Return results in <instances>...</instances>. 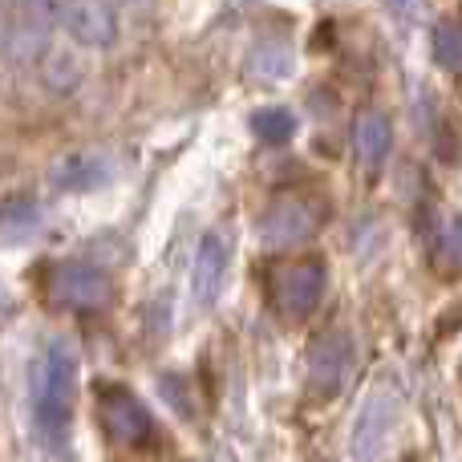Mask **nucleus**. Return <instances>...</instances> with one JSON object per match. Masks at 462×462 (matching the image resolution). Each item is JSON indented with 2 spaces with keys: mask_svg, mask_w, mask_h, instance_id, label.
Masks as SVG:
<instances>
[{
  "mask_svg": "<svg viewBox=\"0 0 462 462\" xmlns=\"http://www.w3.org/2000/svg\"><path fill=\"white\" fill-rule=\"evenodd\" d=\"M73 402H78V353L69 341H49L32 369V422L45 447L57 455L69 442Z\"/></svg>",
  "mask_w": 462,
  "mask_h": 462,
  "instance_id": "obj_1",
  "label": "nucleus"
},
{
  "mask_svg": "<svg viewBox=\"0 0 462 462\" xmlns=\"http://www.w3.org/2000/svg\"><path fill=\"white\" fill-rule=\"evenodd\" d=\"M398 418H402V398L393 390H374L365 398V406L357 410L353 422V458L357 462H374L390 450L393 434H398Z\"/></svg>",
  "mask_w": 462,
  "mask_h": 462,
  "instance_id": "obj_2",
  "label": "nucleus"
},
{
  "mask_svg": "<svg viewBox=\"0 0 462 462\" xmlns=\"http://www.w3.org/2000/svg\"><path fill=\"white\" fill-rule=\"evenodd\" d=\"M49 296H53L61 309L94 312L110 300V276L86 260H65L49 272Z\"/></svg>",
  "mask_w": 462,
  "mask_h": 462,
  "instance_id": "obj_3",
  "label": "nucleus"
},
{
  "mask_svg": "<svg viewBox=\"0 0 462 462\" xmlns=\"http://www.w3.org/2000/svg\"><path fill=\"white\" fill-rule=\"evenodd\" d=\"M97 410H102V426L114 442L122 447H143L154 434L151 410L126 390V385H102L97 390Z\"/></svg>",
  "mask_w": 462,
  "mask_h": 462,
  "instance_id": "obj_4",
  "label": "nucleus"
},
{
  "mask_svg": "<svg viewBox=\"0 0 462 462\" xmlns=\"http://www.w3.org/2000/svg\"><path fill=\"white\" fill-rule=\"evenodd\" d=\"M353 374V337L345 328H325L309 345V385L320 398H333Z\"/></svg>",
  "mask_w": 462,
  "mask_h": 462,
  "instance_id": "obj_5",
  "label": "nucleus"
},
{
  "mask_svg": "<svg viewBox=\"0 0 462 462\" xmlns=\"http://www.w3.org/2000/svg\"><path fill=\"white\" fill-rule=\"evenodd\" d=\"M57 21L86 49H106L118 37V8L110 0H57Z\"/></svg>",
  "mask_w": 462,
  "mask_h": 462,
  "instance_id": "obj_6",
  "label": "nucleus"
},
{
  "mask_svg": "<svg viewBox=\"0 0 462 462\" xmlns=\"http://www.w3.org/2000/svg\"><path fill=\"white\" fill-rule=\"evenodd\" d=\"M328 284V272L320 260H296L288 268H280L276 276V300L288 317H309L312 309L320 304Z\"/></svg>",
  "mask_w": 462,
  "mask_h": 462,
  "instance_id": "obj_7",
  "label": "nucleus"
},
{
  "mask_svg": "<svg viewBox=\"0 0 462 462\" xmlns=\"http://www.w3.org/2000/svg\"><path fill=\"white\" fill-rule=\"evenodd\" d=\"M231 263V244L224 231H208L199 239V252H195V268H191V300L195 304H211L224 288Z\"/></svg>",
  "mask_w": 462,
  "mask_h": 462,
  "instance_id": "obj_8",
  "label": "nucleus"
},
{
  "mask_svg": "<svg viewBox=\"0 0 462 462\" xmlns=\"http://www.w3.org/2000/svg\"><path fill=\"white\" fill-rule=\"evenodd\" d=\"M110 175H114L110 159L97 151H73L49 167V183H53L57 191H94V187H102Z\"/></svg>",
  "mask_w": 462,
  "mask_h": 462,
  "instance_id": "obj_9",
  "label": "nucleus"
},
{
  "mask_svg": "<svg viewBox=\"0 0 462 462\" xmlns=\"http://www.w3.org/2000/svg\"><path fill=\"white\" fill-rule=\"evenodd\" d=\"M312 208L304 199H276L260 219V231L272 247H292L312 231Z\"/></svg>",
  "mask_w": 462,
  "mask_h": 462,
  "instance_id": "obj_10",
  "label": "nucleus"
},
{
  "mask_svg": "<svg viewBox=\"0 0 462 462\" xmlns=\"http://www.w3.org/2000/svg\"><path fill=\"white\" fill-rule=\"evenodd\" d=\"M353 143H357V159L365 171H382L385 159H390V146H393V130L390 118L382 110H365L353 126Z\"/></svg>",
  "mask_w": 462,
  "mask_h": 462,
  "instance_id": "obj_11",
  "label": "nucleus"
},
{
  "mask_svg": "<svg viewBox=\"0 0 462 462\" xmlns=\"http://www.w3.org/2000/svg\"><path fill=\"white\" fill-rule=\"evenodd\" d=\"M292 69H296L292 45H288V41H280V37L255 41V49L247 53V78L263 81V86H276V81L292 78Z\"/></svg>",
  "mask_w": 462,
  "mask_h": 462,
  "instance_id": "obj_12",
  "label": "nucleus"
},
{
  "mask_svg": "<svg viewBox=\"0 0 462 462\" xmlns=\"http://www.w3.org/2000/svg\"><path fill=\"white\" fill-rule=\"evenodd\" d=\"M252 134L260 138V143H268V146L288 143V138L296 134L292 110H284V106H263V110H255L252 114Z\"/></svg>",
  "mask_w": 462,
  "mask_h": 462,
  "instance_id": "obj_13",
  "label": "nucleus"
},
{
  "mask_svg": "<svg viewBox=\"0 0 462 462\" xmlns=\"http://www.w3.org/2000/svg\"><path fill=\"white\" fill-rule=\"evenodd\" d=\"M434 57L442 69L462 73V24L458 21H442L434 29Z\"/></svg>",
  "mask_w": 462,
  "mask_h": 462,
  "instance_id": "obj_14",
  "label": "nucleus"
},
{
  "mask_svg": "<svg viewBox=\"0 0 462 462\" xmlns=\"http://www.w3.org/2000/svg\"><path fill=\"white\" fill-rule=\"evenodd\" d=\"M439 247H442V260H447L450 268H462V216L447 224V231H442V239H439Z\"/></svg>",
  "mask_w": 462,
  "mask_h": 462,
  "instance_id": "obj_15",
  "label": "nucleus"
},
{
  "mask_svg": "<svg viewBox=\"0 0 462 462\" xmlns=\"http://www.w3.org/2000/svg\"><path fill=\"white\" fill-rule=\"evenodd\" d=\"M385 8H390L398 21H414V16L422 13V0H385Z\"/></svg>",
  "mask_w": 462,
  "mask_h": 462,
  "instance_id": "obj_16",
  "label": "nucleus"
},
{
  "mask_svg": "<svg viewBox=\"0 0 462 462\" xmlns=\"http://www.w3.org/2000/svg\"><path fill=\"white\" fill-rule=\"evenodd\" d=\"M114 8H130V13H138V8H146L151 0H110Z\"/></svg>",
  "mask_w": 462,
  "mask_h": 462,
  "instance_id": "obj_17",
  "label": "nucleus"
},
{
  "mask_svg": "<svg viewBox=\"0 0 462 462\" xmlns=\"http://www.w3.org/2000/svg\"><path fill=\"white\" fill-rule=\"evenodd\" d=\"M0 5H16V0H0Z\"/></svg>",
  "mask_w": 462,
  "mask_h": 462,
  "instance_id": "obj_18",
  "label": "nucleus"
}]
</instances>
